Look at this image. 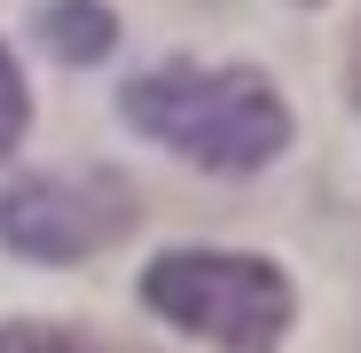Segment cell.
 <instances>
[{"label": "cell", "instance_id": "7", "mask_svg": "<svg viewBox=\"0 0 361 353\" xmlns=\"http://www.w3.org/2000/svg\"><path fill=\"white\" fill-rule=\"evenodd\" d=\"M345 94H353V110H361V32H353V63H345Z\"/></svg>", "mask_w": 361, "mask_h": 353}, {"label": "cell", "instance_id": "3", "mask_svg": "<svg viewBox=\"0 0 361 353\" xmlns=\"http://www.w3.org/2000/svg\"><path fill=\"white\" fill-rule=\"evenodd\" d=\"M142 197L118 165H55L0 189V244L32 267H79L110 244H126Z\"/></svg>", "mask_w": 361, "mask_h": 353}, {"label": "cell", "instance_id": "2", "mask_svg": "<svg viewBox=\"0 0 361 353\" xmlns=\"http://www.w3.org/2000/svg\"><path fill=\"white\" fill-rule=\"evenodd\" d=\"M142 306L173 330H189L220 353H283L298 290L259 252H212V244H173L142 267Z\"/></svg>", "mask_w": 361, "mask_h": 353}, {"label": "cell", "instance_id": "6", "mask_svg": "<svg viewBox=\"0 0 361 353\" xmlns=\"http://www.w3.org/2000/svg\"><path fill=\"white\" fill-rule=\"evenodd\" d=\"M32 126V94H24V71H16V55L0 47V157H8Z\"/></svg>", "mask_w": 361, "mask_h": 353}, {"label": "cell", "instance_id": "4", "mask_svg": "<svg viewBox=\"0 0 361 353\" xmlns=\"http://www.w3.org/2000/svg\"><path fill=\"white\" fill-rule=\"evenodd\" d=\"M39 39L55 47V63H102V55L118 47V16L102 8V0H47Z\"/></svg>", "mask_w": 361, "mask_h": 353}, {"label": "cell", "instance_id": "5", "mask_svg": "<svg viewBox=\"0 0 361 353\" xmlns=\"http://www.w3.org/2000/svg\"><path fill=\"white\" fill-rule=\"evenodd\" d=\"M0 353H149L134 337H110V330H79V322H0Z\"/></svg>", "mask_w": 361, "mask_h": 353}, {"label": "cell", "instance_id": "1", "mask_svg": "<svg viewBox=\"0 0 361 353\" xmlns=\"http://www.w3.org/2000/svg\"><path fill=\"white\" fill-rule=\"evenodd\" d=\"M118 110L134 134L165 142L173 157H189L204 173H259L290 149V102L252 63H220V71L157 63L118 87Z\"/></svg>", "mask_w": 361, "mask_h": 353}]
</instances>
